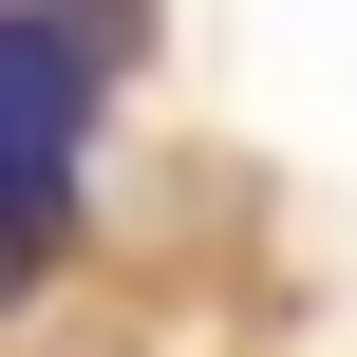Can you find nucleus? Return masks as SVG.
I'll return each instance as SVG.
<instances>
[{
    "mask_svg": "<svg viewBox=\"0 0 357 357\" xmlns=\"http://www.w3.org/2000/svg\"><path fill=\"white\" fill-rule=\"evenodd\" d=\"M132 75V0H0V226L56 245L75 226V151Z\"/></svg>",
    "mask_w": 357,
    "mask_h": 357,
    "instance_id": "f257e3e1",
    "label": "nucleus"
},
{
    "mask_svg": "<svg viewBox=\"0 0 357 357\" xmlns=\"http://www.w3.org/2000/svg\"><path fill=\"white\" fill-rule=\"evenodd\" d=\"M19 264H38V245H19V226H0V301H19Z\"/></svg>",
    "mask_w": 357,
    "mask_h": 357,
    "instance_id": "f03ea898",
    "label": "nucleus"
}]
</instances>
